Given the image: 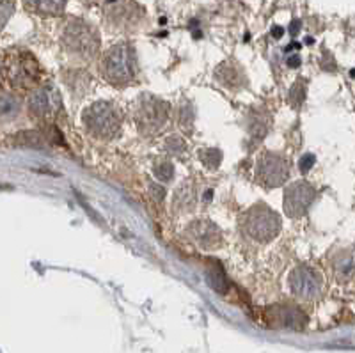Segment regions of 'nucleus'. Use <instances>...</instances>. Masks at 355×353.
<instances>
[{
    "label": "nucleus",
    "instance_id": "nucleus-1",
    "mask_svg": "<svg viewBox=\"0 0 355 353\" xmlns=\"http://www.w3.org/2000/svg\"><path fill=\"white\" fill-rule=\"evenodd\" d=\"M100 73L109 84L125 87L137 78V53L130 43H117L109 49L100 62Z\"/></svg>",
    "mask_w": 355,
    "mask_h": 353
},
{
    "label": "nucleus",
    "instance_id": "nucleus-2",
    "mask_svg": "<svg viewBox=\"0 0 355 353\" xmlns=\"http://www.w3.org/2000/svg\"><path fill=\"white\" fill-rule=\"evenodd\" d=\"M85 132L98 141H110L119 133L123 123L121 110L110 101H94L82 114Z\"/></svg>",
    "mask_w": 355,
    "mask_h": 353
},
{
    "label": "nucleus",
    "instance_id": "nucleus-3",
    "mask_svg": "<svg viewBox=\"0 0 355 353\" xmlns=\"http://www.w3.org/2000/svg\"><path fill=\"white\" fill-rule=\"evenodd\" d=\"M171 105L150 93L139 96L135 107V125L139 133L146 139H153L158 133L164 132L169 123Z\"/></svg>",
    "mask_w": 355,
    "mask_h": 353
},
{
    "label": "nucleus",
    "instance_id": "nucleus-4",
    "mask_svg": "<svg viewBox=\"0 0 355 353\" xmlns=\"http://www.w3.org/2000/svg\"><path fill=\"white\" fill-rule=\"evenodd\" d=\"M61 43L69 55L85 62L96 59L100 53V36L96 28L82 20H71L66 25Z\"/></svg>",
    "mask_w": 355,
    "mask_h": 353
},
{
    "label": "nucleus",
    "instance_id": "nucleus-5",
    "mask_svg": "<svg viewBox=\"0 0 355 353\" xmlns=\"http://www.w3.org/2000/svg\"><path fill=\"white\" fill-rule=\"evenodd\" d=\"M4 75L17 91H34L41 85L40 62L25 50H12L6 57Z\"/></svg>",
    "mask_w": 355,
    "mask_h": 353
},
{
    "label": "nucleus",
    "instance_id": "nucleus-6",
    "mask_svg": "<svg viewBox=\"0 0 355 353\" xmlns=\"http://www.w3.org/2000/svg\"><path fill=\"white\" fill-rule=\"evenodd\" d=\"M240 225L245 236L258 243H268L274 240L281 231V217L270 208V206L254 205L247 209L240 218Z\"/></svg>",
    "mask_w": 355,
    "mask_h": 353
},
{
    "label": "nucleus",
    "instance_id": "nucleus-7",
    "mask_svg": "<svg viewBox=\"0 0 355 353\" xmlns=\"http://www.w3.org/2000/svg\"><path fill=\"white\" fill-rule=\"evenodd\" d=\"M288 286L293 297L304 302H313L320 298L323 291L322 273L309 265L295 266L288 275Z\"/></svg>",
    "mask_w": 355,
    "mask_h": 353
},
{
    "label": "nucleus",
    "instance_id": "nucleus-8",
    "mask_svg": "<svg viewBox=\"0 0 355 353\" xmlns=\"http://www.w3.org/2000/svg\"><path fill=\"white\" fill-rule=\"evenodd\" d=\"M290 178V162L281 153L263 151L256 164V180L268 189L284 185Z\"/></svg>",
    "mask_w": 355,
    "mask_h": 353
},
{
    "label": "nucleus",
    "instance_id": "nucleus-9",
    "mask_svg": "<svg viewBox=\"0 0 355 353\" xmlns=\"http://www.w3.org/2000/svg\"><path fill=\"white\" fill-rule=\"evenodd\" d=\"M105 20L116 31L132 33L144 24L146 11L133 0H114L105 9Z\"/></svg>",
    "mask_w": 355,
    "mask_h": 353
},
{
    "label": "nucleus",
    "instance_id": "nucleus-10",
    "mask_svg": "<svg viewBox=\"0 0 355 353\" xmlns=\"http://www.w3.org/2000/svg\"><path fill=\"white\" fill-rule=\"evenodd\" d=\"M27 107L31 116L43 121V123H49L62 109L61 94L53 85H40L28 96Z\"/></svg>",
    "mask_w": 355,
    "mask_h": 353
},
{
    "label": "nucleus",
    "instance_id": "nucleus-11",
    "mask_svg": "<svg viewBox=\"0 0 355 353\" xmlns=\"http://www.w3.org/2000/svg\"><path fill=\"white\" fill-rule=\"evenodd\" d=\"M316 199V189L307 181H295L284 190V213L290 218H302Z\"/></svg>",
    "mask_w": 355,
    "mask_h": 353
},
{
    "label": "nucleus",
    "instance_id": "nucleus-12",
    "mask_svg": "<svg viewBox=\"0 0 355 353\" xmlns=\"http://www.w3.org/2000/svg\"><path fill=\"white\" fill-rule=\"evenodd\" d=\"M266 325L272 329L302 330L307 325V316L297 305H270L263 311Z\"/></svg>",
    "mask_w": 355,
    "mask_h": 353
},
{
    "label": "nucleus",
    "instance_id": "nucleus-13",
    "mask_svg": "<svg viewBox=\"0 0 355 353\" xmlns=\"http://www.w3.org/2000/svg\"><path fill=\"white\" fill-rule=\"evenodd\" d=\"M185 236L192 243L198 245L199 249L205 250H214L222 243V231L217 224L208 218H198V221L190 222L185 229Z\"/></svg>",
    "mask_w": 355,
    "mask_h": 353
},
{
    "label": "nucleus",
    "instance_id": "nucleus-14",
    "mask_svg": "<svg viewBox=\"0 0 355 353\" xmlns=\"http://www.w3.org/2000/svg\"><path fill=\"white\" fill-rule=\"evenodd\" d=\"M215 82L227 91H242L249 85V76L239 60H224L215 69Z\"/></svg>",
    "mask_w": 355,
    "mask_h": 353
},
{
    "label": "nucleus",
    "instance_id": "nucleus-15",
    "mask_svg": "<svg viewBox=\"0 0 355 353\" xmlns=\"http://www.w3.org/2000/svg\"><path fill=\"white\" fill-rule=\"evenodd\" d=\"M198 206V190H196L194 181L185 180L182 185H178L173 197V212L178 215L183 213H192Z\"/></svg>",
    "mask_w": 355,
    "mask_h": 353
},
{
    "label": "nucleus",
    "instance_id": "nucleus-16",
    "mask_svg": "<svg viewBox=\"0 0 355 353\" xmlns=\"http://www.w3.org/2000/svg\"><path fill=\"white\" fill-rule=\"evenodd\" d=\"M272 126V116L266 112L263 107H256V109L249 110L245 116V128L250 133V137L254 139H263L266 133L270 132Z\"/></svg>",
    "mask_w": 355,
    "mask_h": 353
},
{
    "label": "nucleus",
    "instance_id": "nucleus-17",
    "mask_svg": "<svg viewBox=\"0 0 355 353\" xmlns=\"http://www.w3.org/2000/svg\"><path fill=\"white\" fill-rule=\"evenodd\" d=\"M332 272L339 282H347L355 277V254L352 250L343 249L336 252L331 259Z\"/></svg>",
    "mask_w": 355,
    "mask_h": 353
},
{
    "label": "nucleus",
    "instance_id": "nucleus-18",
    "mask_svg": "<svg viewBox=\"0 0 355 353\" xmlns=\"http://www.w3.org/2000/svg\"><path fill=\"white\" fill-rule=\"evenodd\" d=\"M62 76H64V84L68 85L69 91L73 93V98H75V94H77L78 98L84 96L85 93H87L89 85H91V75H89L85 69H78V68H71L68 69V71L62 73Z\"/></svg>",
    "mask_w": 355,
    "mask_h": 353
},
{
    "label": "nucleus",
    "instance_id": "nucleus-19",
    "mask_svg": "<svg viewBox=\"0 0 355 353\" xmlns=\"http://www.w3.org/2000/svg\"><path fill=\"white\" fill-rule=\"evenodd\" d=\"M206 281L211 286L214 291H217L218 295H227L230 293V281H227L226 273H224V268L220 266L218 261L210 259L208 265H206Z\"/></svg>",
    "mask_w": 355,
    "mask_h": 353
},
{
    "label": "nucleus",
    "instance_id": "nucleus-20",
    "mask_svg": "<svg viewBox=\"0 0 355 353\" xmlns=\"http://www.w3.org/2000/svg\"><path fill=\"white\" fill-rule=\"evenodd\" d=\"M68 0H24L25 8L28 11L44 15V17H53V15H61Z\"/></svg>",
    "mask_w": 355,
    "mask_h": 353
},
{
    "label": "nucleus",
    "instance_id": "nucleus-21",
    "mask_svg": "<svg viewBox=\"0 0 355 353\" xmlns=\"http://www.w3.org/2000/svg\"><path fill=\"white\" fill-rule=\"evenodd\" d=\"M20 114V100L15 94H0V121L9 123Z\"/></svg>",
    "mask_w": 355,
    "mask_h": 353
},
{
    "label": "nucleus",
    "instance_id": "nucleus-22",
    "mask_svg": "<svg viewBox=\"0 0 355 353\" xmlns=\"http://www.w3.org/2000/svg\"><path fill=\"white\" fill-rule=\"evenodd\" d=\"M12 144L15 146H25V148H44V146L49 144L46 141V137L44 133L41 132H20L17 135H12Z\"/></svg>",
    "mask_w": 355,
    "mask_h": 353
},
{
    "label": "nucleus",
    "instance_id": "nucleus-23",
    "mask_svg": "<svg viewBox=\"0 0 355 353\" xmlns=\"http://www.w3.org/2000/svg\"><path fill=\"white\" fill-rule=\"evenodd\" d=\"M306 93L307 85L304 82V78H297L293 85L290 87V93H288V103L293 107L295 110H299L302 107V103L306 101Z\"/></svg>",
    "mask_w": 355,
    "mask_h": 353
},
{
    "label": "nucleus",
    "instance_id": "nucleus-24",
    "mask_svg": "<svg viewBox=\"0 0 355 353\" xmlns=\"http://www.w3.org/2000/svg\"><path fill=\"white\" fill-rule=\"evenodd\" d=\"M194 119H196V112L194 109H192V105L190 103L182 105L180 110H178V125H180V128H182L185 133H192V130H194Z\"/></svg>",
    "mask_w": 355,
    "mask_h": 353
},
{
    "label": "nucleus",
    "instance_id": "nucleus-25",
    "mask_svg": "<svg viewBox=\"0 0 355 353\" xmlns=\"http://www.w3.org/2000/svg\"><path fill=\"white\" fill-rule=\"evenodd\" d=\"M199 158H201L202 165L208 169H217L222 162V151L217 148L199 149Z\"/></svg>",
    "mask_w": 355,
    "mask_h": 353
},
{
    "label": "nucleus",
    "instance_id": "nucleus-26",
    "mask_svg": "<svg viewBox=\"0 0 355 353\" xmlns=\"http://www.w3.org/2000/svg\"><path fill=\"white\" fill-rule=\"evenodd\" d=\"M153 174L158 181H164V183H169L174 178V165L167 160L155 162L153 165Z\"/></svg>",
    "mask_w": 355,
    "mask_h": 353
},
{
    "label": "nucleus",
    "instance_id": "nucleus-27",
    "mask_svg": "<svg viewBox=\"0 0 355 353\" xmlns=\"http://www.w3.org/2000/svg\"><path fill=\"white\" fill-rule=\"evenodd\" d=\"M164 148H166V151H169L171 155H183V153H185L187 144L180 135H171L167 137Z\"/></svg>",
    "mask_w": 355,
    "mask_h": 353
},
{
    "label": "nucleus",
    "instance_id": "nucleus-28",
    "mask_svg": "<svg viewBox=\"0 0 355 353\" xmlns=\"http://www.w3.org/2000/svg\"><path fill=\"white\" fill-rule=\"evenodd\" d=\"M316 162V157L315 155H311V153H307V155H304L302 158L299 160V169H300V173L302 174H307L311 171V167L315 165Z\"/></svg>",
    "mask_w": 355,
    "mask_h": 353
},
{
    "label": "nucleus",
    "instance_id": "nucleus-29",
    "mask_svg": "<svg viewBox=\"0 0 355 353\" xmlns=\"http://www.w3.org/2000/svg\"><path fill=\"white\" fill-rule=\"evenodd\" d=\"M150 196L155 203H162L166 197V189L160 183H150Z\"/></svg>",
    "mask_w": 355,
    "mask_h": 353
},
{
    "label": "nucleus",
    "instance_id": "nucleus-30",
    "mask_svg": "<svg viewBox=\"0 0 355 353\" xmlns=\"http://www.w3.org/2000/svg\"><path fill=\"white\" fill-rule=\"evenodd\" d=\"M11 12H12V4L9 2V0L0 2V27L8 21V18L11 17Z\"/></svg>",
    "mask_w": 355,
    "mask_h": 353
},
{
    "label": "nucleus",
    "instance_id": "nucleus-31",
    "mask_svg": "<svg viewBox=\"0 0 355 353\" xmlns=\"http://www.w3.org/2000/svg\"><path fill=\"white\" fill-rule=\"evenodd\" d=\"M288 66H290V68H299V66H300V57L299 55L288 57Z\"/></svg>",
    "mask_w": 355,
    "mask_h": 353
},
{
    "label": "nucleus",
    "instance_id": "nucleus-32",
    "mask_svg": "<svg viewBox=\"0 0 355 353\" xmlns=\"http://www.w3.org/2000/svg\"><path fill=\"white\" fill-rule=\"evenodd\" d=\"M283 33H284V31H283V28H281V27H275V28H272V36H274L275 40H279V37L283 36Z\"/></svg>",
    "mask_w": 355,
    "mask_h": 353
},
{
    "label": "nucleus",
    "instance_id": "nucleus-33",
    "mask_svg": "<svg viewBox=\"0 0 355 353\" xmlns=\"http://www.w3.org/2000/svg\"><path fill=\"white\" fill-rule=\"evenodd\" d=\"M299 27H300V21L295 20L293 25H291V31H290L291 36H297V33H299Z\"/></svg>",
    "mask_w": 355,
    "mask_h": 353
},
{
    "label": "nucleus",
    "instance_id": "nucleus-34",
    "mask_svg": "<svg viewBox=\"0 0 355 353\" xmlns=\"http://www.w3.org/2000/svg\"><path fill=\"white\" fill-rule=\"evenodd\" d=\"M82 2H84L85 6H93V4H96L98 0H82Z\"/></svg>",
    "mask_w": 355,
    "mask_h": 353
},
{
    "label": "nucleus",
    "instance_id": "nucleus-35",
    "mask_svg": "<svg viewBox=\"0 0 355 353\" xmlns=\"http://www.w3.org/2000/svg\"><path fill=\"white\" fill-rule=\"evenodd\" d=\"M0 69H2V68H0Z\"/></svg>",
    "mask_w": 355,
    "mask_h": 353
}]
</instances>
